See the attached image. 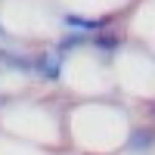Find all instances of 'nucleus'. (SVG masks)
Returning a JSON list of instances; mask_svg holds the SVG:
<instances>
[{"label": "nucleus", "mask_w": 155, "mask_h": 155, "mask_svg": "<svg viewBox=\"0 0 155 155\" xmlns=\"http://www.w3.org/2000/svg\"><path fill=\"white\" fill-rule=\"evenodd\" d=\"M0 62H3L9 71L34 74V56H22V53H16V50H0Z\"/></svg>", "instance_id": "4"}, {"label": "nucleus", "mask_w": 155, "mask_h": 155, "mask_svg": "<svg viewBox=\"0 0 155 155\" xmlns=\"http://www.w3.org/2000/svg\"><path fill=\"white\" fill-rule=\"evenodd\" d=\"M84 44H90V34H81V31H68V34H62L59 41H56V50L62 56H68L74 53V50H81Z\"/></svg>", "instance_id": "6"}, {"label": "nucleus", "mask_w": 155, "mask_h": 155, "mask_svg": "<svg viewBox=\"0 0 155 155\" xmlns=\"http://www.w3.org/2000/svg\"><path fill=\"white\" fill-rule=\"evenodd\" d=\"M152 121H155V102H152Z\"/></svg>", "instance_id": "8"}, {"label": "nucleus", "mask_w": 155, "mask_h": 155, "mask_svg": "<svg viewBox=\"0 0 155 155\" xmlns=\"http://www.w3.org/2000/svg\"><path fill=\"white\" fill-rule=\"evenodd\" d=\"M124 149L130 152V155H146V152H152L155 149V127H134L130 130V137H127V143H124Z\"/></svg>", "instance_id": "2"}, {"label": "nucleus", "mask_w": 155, "mask_h": 155, "mask_svg": "<svg viewBox=\"0 0 155 155\" xmlns=\"http://www.w3.org/2000/svg\"><path fill=\"white\" fill-rule=\"evenodd\" d=\"M0 37H6V31H3V25H0Z\"/></svg>", "instance_id": "7"}, {"label": "nucleus", "mask_w": 155, "mask_h": 155, "mask_svg": "<svg viewBox=\"0 0 155 155\" xmlns=\"http://www.w3.org/2000/svg\"><path fill=\"white\" fill-rule=\"evenodd\" d=\"M90 47L99 50V53H118L121 50V34L118 31H96V34H90Z\"/></svg>", "instance_id": "5"}, {"label": "nucleus", "mask_w": 155, "mask_h": 155, "mask_svg": "<svg viewBox=\"0 0 155 155\" xmlns=\"http://www.w3.org/2000/svg\"><path fill=\"white\" fill-rule=\"evenodd\" d=\"M62 68H65V56H62L56 47H50V50L34 56V74L41 78V81H59Z\"/></svg>", "instance_id": "1"}, {"label": "nucleus", "mask_w": 155, "mask_h": 155, "mask_svg": "<svg viewBox=\"0 0 155 155\" xmlns=\"http://www.w3.org/2000/svg\"><path fill=\"white\" fill-rule=\"evenodd\" d=\"M62 25H65L68 31L96 34V31H106L109 28V19H90V16H81V12H65V16H62Z\"/></svg>", "instance_id": "3"}]
</instances>
